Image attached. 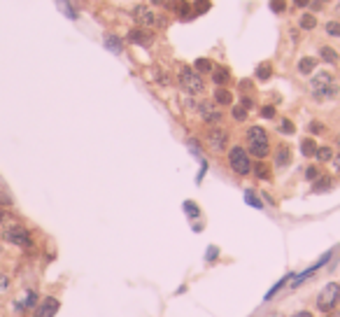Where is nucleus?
I'll list each match as a JSON object with an SVG mask.
<instances>
[{
    "label": "nucleus",
    "instance_id": "1",
    "mask_svg": "<svg viewBox=\"0 0 340 317\" xmlns=\"http://www.w3.org/2000/svg\"><path fill=\"white\" fill-rule=\"evenodd\" d=\"M310 91L317 101H331L340 93V84L336 82L333 72L319 70V72H315V77L310 79Z\"/></svg>",
    "mask_w": 340,
    "mask_h": 317
},
{
    "label": "nucleus",
    "instance_id": "2",
    "mask_svg": "<svg viewBox=\"0 0 340 317\" xmlns=\"http://www.w3.org/2000/svg\"><path fill=\"white\" fill-rule=\"evenodd\" d=\"M245 142H247L249 156H256L259 161H263L271 154V135L263 126H249L245 133Z\"/></svg>",
    "mask_w": 340,
    "mask_h": 317
},
{
    "label": "nucleus",
    "instance_id": "3",
    "mask_svg": "<svg viewBox=\"0 0 340 317\" xmlns=\"http://www.w3.org/2000/svg\"><path fill=\"white\" fill-rule=\"evenodd\" d=\"M228 166H231V170L235 173V175H249L254 163H252V159H249L247 149L235 145V147L228 149Z\"/></svg>",
    "mask_w": 340,
    "mask_h": 317
},
{
    "label": "nucleus",
    "instance_id": "4",
    "mask_svg": "<svg viewBox=\"0 0 340 317\" xmlns=\"http://www.w3.org/2000/svg\"><path fill=\"white\" fill-rule=\"evenodd\" d=\"M179 86H182L186 93H203L205 91L203 75L201 72H196L191 65H182V68H179Z\"/></svg>",
    "mask_w": 340,
    "mask_h": 317
},
{
    "label": "nucleus",
    "instance_id": "5",
    "mask_svg": "<svg viewBox=\"0 0 340 317\" xmlns=\"http://www.w3.org/2000/svg\"><path fill=\"white\" fill-rule=\"evenodd\" d=\"M2 238L7 240L9 245H16V248H31L33 245L31 231L23 224H7L2 229Z\"/></svg>",
    "mask_w": 340,
    "mask_h": 317
},
{
    "label": "nucleus",
    "instance_id": "6",
    "mask_svg": "<svg viewBox=\"0 0 340 317\" xmlns=\"http://www.w3.org/2000/svg\"><path fill=\"white\" fill-rule=\"evenodd\" d=\"M338 303H340V285L338 282H329L317 296V310L319 313H329V310L338 308Z\"/></svg>",
    "mask_w": 340,
    "mask_h": 317
},
{
    "label": "nucleus",
    "instance_id": "7",
    "mask_svg": "<svg viewBox=\"0 0 340 317\" xmlns=\"http://www.w3.org/2000/svg\"><path fill=\"white\" fill-rule=\"evenodd\" d=\"M205 142H208V147L212 152H224L226 145H228V133L224 128H219V126H210L205 131Z\"/></svg>",
    "mask_w": 340,
    "mask_h": 317
},
{
    "label": "nucleus",
    "instance_id": "8",
    "mask_svg": "<svg viewBox=\"0 0 340 317\" xmlns=\"http://www.w3.org/2000/svg\"><path fill=\"white\" fill-rule=\"evenodd\" d=\"M131 16H133V21L138 23V28H154L156 21H159L156 14H154V9L147 7V5H138V7H133Z\"/></svg>",
    "mask_w": 340,
    "mask_h": 317
},
{
    "label": "nucleus",
    "instance_id": "9",
    "mask_svg": "<svg viewBox=\"0 0 340 317\" xmlns=\"http://www.w3.org/2000/svg\"><path fill=\"white\" fill-rule=\"evenodd\" d=\"M198 112H201L203 122H205V124H210V126H215V124H219V122H222V112L217 110V105H215L212 101L201 103V108H198Z\"/></svg>",
    "mask_w": 340,
    "mask_h": 317
},
{
    "label": "nucleus",
    "instance_id": "10",
    "mask_svg": "<svg viewBox=\"0 0 340 317\" xmlns=\"http://www.w3.org/2000/svg\"><path fill=\"white\" fill-rule=\"evenodd\" d=\"M126 40L131 42V45H140V47H149L152 45V40H154V35L149 33V28H131L128 31V35H126Z\"/></svg>",
    "mask_w": 340,
    "mask_h": 317
},
{
    "label": "nucleus",
    "instance_id": "11",
    "mask_svg": "<svg viewBox=\"0 0 340 317\" xmlns=\"http://www.w3.org/2000/svg\"><path fill=\"white\" fill-rule=\"evenodd\" d=\"M58 308H61L58 299H54V296H47L45 301L35 308V317H54L56 313H58Z\"/></svg>",
    "mask_w": 340,
    "mask_h": 317
},
{
    "label": "nucleus",
    "instance_id": "12",
    "mask_svg": "<svg viewBox=\"0 0 340 317\" xmlns=\"http://www.w3.org/2000/svg\"><path fill=\"white\" fill-rule=\"evenodd\" d=\"M329 259H331V252H329V254H324V256H322V259H319V261H317V263H312V266H310L308 271H303V273H301V275H298V278H296V280H294V287H298V285H301V282H303V280H308V278H312V273H315V271H319V268H322V266H324V263H326V261H329Z\"/></svg>",
    "mask_w": 340,
    "mask_h": 317
},
{
    "label": "nucleus",
    "instance_id": "13",
    "mask_svg": "<svg viewBox=\"0 0 340 317\" xmlns=\"http://www.w3.org/2000/svg\"><path fill=\"white\" fill-rule=\"evenodd\" d=\"M289 163H291V149H289V145H280L278 152H275V166L284 168Z\"/></svg>",
    "mask_w": 340,
    "mask_h": 317
},
{
    "label": "nucleus",
    "instance_id": "14",
    "mask_svg": "<svg viewBox=\"0 0 340 317\" xmlns=\"http://www.w3.org/2000/svg\"><path fill=\"white\" fill-rule=\"evenodd\" d=\"M212 79H215L217 86H226L231 82V70L224 68V65H219V68H212Z\"/></svg>",
    "mask_w": 340,
    "mask_h": 317
},
{
    "label": "nucleus",
    "instance_id": "15",
    "mask_svg": "<svg viewBox=\"0 0 340 317\" xmlns=\"http://www.w3.org/2000/svg\"><path fill=\"white\" fill-rule=\"evenodd\" d=\"M319 59H322V61L324 63H329V65H336V63H338V52H336V49H333V47H329V45H322L319 47Z\"/></svg>",
    "mask_w": 340,
    "mask_h": 317
},
{
    "label": "nucleus",
    "instance_id": "16",
    "mask_svg": "<svg viewBox=\"0 0 340 317\" xmlns=\"http://www.w3.org/2000/svg\"><path fill=\"white\" fill-rule=\"evenodd\" d=\"M105 47H108L112 54H121V52H124V40L119 38V35L108 33V35H105Z\"/></svg>",
    "mask_w": 340,
    "mask_h": 317
},
{
    "label": "nucleus",
    "instance_id": "17",
    "mask_svg": "<svg viewBox=\"0 0 340 317\" xmlns=\"http://www.w3.org/2000/svg\"><path fill=\"white\" fill-rule=\"evenodd\" d=\"M296 68H298L301 75H310V72H315V68H317V59H315V56H303Z\"/></svg>",
    "mask_w": 340,
    "mask_h": 317
},
{
    "label": "nucleus",
    "instance_id": "18",
    "mask_svg": "<svg viewBox=\"0 0 340 317\" xmlns=\"http://www.w3.org/2000/svg\"><path fill=\"white\" fill-rule=\"evenodd\" d=\"M256 79H261V82H268L273 77V63L271 61H263L256 65V72H254Z\"/></svg>",
    "mask_w": 340,
    "mask_h": 317
},
{
    "label": "nucleus",
    "instance_id": "19",
    "mask_svg": "<svg viewBox=\"0 0 340 317\" xmlns=\"http://www.w3.org/2000/svg\"><path fill=\"white\" fill-rule=\"evenodd\" d=\"M298 28H301V31H315V28H317V16L310 14V12L301 14L298 16Z\"/></svg>",
    "mask_w": 340,
    "mask_h": 317
},
{
    "label": "nucleus",
    "instance_id": "20",
    "mask_svg": "<svg viewBox=\"0 0 340 317\" xmlns=\"http://www.w3.org/2000/svg\"><path fill=\"white\" fill-rule=\"evenodd\" d=\"M215 103L217 105H233V93L228 91V89H224V86H219L215 91Z\"/></svg>",
    "mask_w": 340,
    "mask_h": 317
},
{
    "label": "nucleus",
    "instance_id": "21",
    "mask_svg": "<svg viewBox=\"0 0 340 317\" xmlns=\"http://www.w3.org/2000/svg\"><path fill=\"white\" fill-rule=\"evenodd\" d=\"M252 173H254V175H256L259 180H271V178H273L271 168H268V163H263V161L254 163V166H252Z\"/></svg>",
    "mask_w": 340,
    "mask_h": 317
},
{
    "label": "nucleus",
    "instance_id": "22",
    "mask_svg": "<svg viewBox=\"0 0 340 317\" xmlns=\"http://www.w3.org/2000/svg\"><path fill=\"white\" fill-rule=\"evenodd\" d=\"M315 152H317V142L312 138H303L301 140V154L303 156H315Z\"/></svg>",
    "mask_w": 340,
    "mask_h": 317
},
{
    "label": "nucleus",
    "instance_id": "23",
    "mask_svg": "<svg viewBox=\"0 0 340 317\" xmlns=\"http://www.w3.org/2000/svg\"><path fill=\"white\" fill-rule=\"evenodd\" d=\"M331 187H333V180L329 178V175H319V178L315 180L312 189H315V191H329Z\"/></svg>",
    "mask_w": 340,
    "mask_h": 317
},
{
    "label": "nucleus",
    "instance_id": "24",
    "mask_svg": "<svg viewBox=\"0 0 340 317\" xmlns=\"http://www.w3.org/2000/svg\"><path fill=\"white\" fill-rule=\"evenodd\" d=\"M212 61L210 59H196V63H193V70L196 72H201V75H208V72H212Z\"/></svg>",
    "mask_w": 340,
    "mask_h": 317
},
{
    "label": "nucleus",
    "instance_id": "25",
    "mask_svg": "<svg viewBox=\"0 0 340 317\" xmlns=\"http://www.w3.org/2000/svg\"><path fill=\"white\" fill-rule=\"evenodd\" d=\"M247 112H249V110L245 108V105H233V108H231V115H233V119H235V122H245V119H247Z\"/></svg>",
    "mask_w": 340,
    "mask_h": 317
},
{
    "label": "nucleus",
    "instance_id": "26",
    "mask_svg": "<svg viewBox=\"0 0 340 317\" xmlns=\"http://www.w3.org/2000/svg\"><path fill=\"white\" fill-rule=\"evenodd\" d=\"M315 159H317V161H331L333 159V149L331 147H317V152H315Z\"/></svg>",
    "mask_w": 340,
    "mask_h": 317
},
{
    "label": "nucleus",
    "instance_id": "27",
    "mask_svg": "<svg viewBox=\"0 0 340 317\" xmlns=\"http://www.w3.org/2000/svg\"><path fill=\"white\" fill-rule=\"evenodd\" d=\"M294 131H296V126H294L291 119H282V122H280V133H284V135H294Z\"/></svg>",
    "mask_w": 340,
    "mask_h": 317
},
{
    "label": "nucleus",
    "instance_id": "28",
    "mask_svg": "<svg viewBox=\"0 0 340 317\" xmlns=\"http://www.w3.org/2000/svg\"><path fill=\"white\" fill-rule=\"evenodd\" d=\"M324 31L331 35V38H340V21H326Z\"/></svg>",
    "mask_w": 340,
    "mask_h": 317
},
{
    "label": "nucleus",
    "instance_id": "29",
    "mask_svg": "<svg viewBox=\"0 0 340 317\" xmlns=\"http://www.w3.org/2000/svg\"><path fill=\"white\" fill-rule=\"evenodd\" d=\"M271 9L275 12V14L286 12V0H271Z\"/></svg>",
    "mask_w": 340,
    "mask_h": 317
},
{
    "label": "nucleus",
    "instance_id": "30",
    "mask_svg": "<svg viewBox=\"0 0 340 317\" xmlns=\"http://www.w3.org/2000/svg\"><path fill=\"white\" fill-rule=\"evenodd\" d=\"M210 7V0H196L193 2V14H203Z\"/></svg>",
    "mask_w": 340,
    "mask_h": 317
},
{
    "label": "nucleus",
    "instance_id": "31",
    "mask_svg": "<svg viewBox=\"0 0 340 317\" xmlns=\"http://www.w3.org/2000/svg\"><path fill=\"white\" fill-rule=\"evenodd\" d=\"M261 117H263V119H275V108H273V105H263V108H261Z\"/></svg>",
    "mask_w": 340,
    "mask_h": 317
},
{
    "label": "nucleus",
    "instance_id": "32",
    "mask_svg": "<svg viewBox=\"0 0 340 317\" xmlns=\"http://www.w3.org/2000/svg\"><path fill=\"white\" fill-rule=\"evenodd\" d=\"M305 178L315 182V180L319 178V168H317V166H310V168H305Z\"/></svg>",
    "mask_w": 340,
    "mask_h": 317
},
{
    "label": "nucleus",
    "instance_id": "33",
    "mask_svg": "<svg viewBox=\"0 0 340 317\" xmlns=\"http://www.w3.org/2000/svg\"><path fill=\"white\" fill-rule=\"evenodd\" d=\"M7 289H9V278L2 271H0V294H5Z\"/></svg>",
    "mask_w": 340,
    "mask_h": 317
},
{
    "label": "nucleus",
    "instance_id": "34",
    "mask_svg": "<svg viewBox=\"0 0 340 317\" xmlns=\"http://www.w3.org/2000/svg\"><path fill=\"white\" fill-rule=\"evenodd\" d=\"M324 131H326V126L322 122H312L310 124V133H315V135H319V133H324Z\"/></svg>",
    "mask_w": 340,
    "mask_h": 317
},
{
    "label": "nucleus",
    "instance_id": "35",
    "mask_svg": "<svg viewBox=\"0 0 340 317\" xmlns=\"http://www.w3.org/2000/svg\"><path fill=\"white\" fill-rule=\"evenodd\" d=\"M245 201H247V203H252L254 208H263V205H261V201H259V198H256V196H254V193H252V191H247V193H245Z\"/></svg>",
    "mask_w": 340,
    "mask_h": 317
},
{
    "label": "nucleus",
    "instance_id": "36",
    "mask_svg": "<svg viewBox=\"0 0 340 317\" xmlns=\"http://www.w3.org/2000/svg\"><path fill=\"white\" fill-rule=\"evenodd\" d=\"M331 163H333V170H336V173L340 175V152H338V154H333Z\"/></svg>",
    "mask_w": 340,
    "mask_h": 317
},
{
    "label": "nucleus",
    "instance_id": "37",
    "mask_svg": "<svg viewBox=\"0 0 340 317\" xmlns=\"http://www.w3.org/2000/svg\"><path fill=\"white\" fill-rule=\"evenodd\" d=\"M294 5H296V7H310V0H294Z\"/></svg>",
    "mask_w": 340,
    "mask_h": 317
},
{
    "label": "nucleus",
    "instance_id": "38",
    "mask_svg": "<svg viewBox=\"0 0 340 317\" xmlns=\"http://www.w3.org/2000/svg\"><path fill=\"white\" fill-rule=\"evenodd\" d=\"M184 208H186V212H189V215H191V212H193V215H198V208H196V205H191V203H186Z\"/></svg>",
    "mask_w": 340,
    "mask_h": 317
},
{
    "label": "nucleus",
    "instance_id": "39",
    "mask_svg": "<svg viewBox=\"0 0 340 317\" xmlns=\"http://www.w3.org/2000/svg\"><path fill=\"white\" fill-rule=\"evenodd\" d=\"M291 317H312V313H308V310H298V313H294Z\"/></svg>",
    "mask_w": 340,
    "mask_h": 317
},
{
    "label": "nucleus",
    "instance_id": "40",
    "mask_svg": "<svg viewBox=\"0 0 340 317\" xmlns=\"http://www.w3.org/2000/svg\"><path fill=\"white\" fill-rule=\"evenodd\" d=\"M324 317H340V310L333 308V310H329V313H324Z\"/></svg>",
    "mask_w": 340,
    "mask_h": 317
},
{
    "label": "nucleus",
    "instance_id": "41",
    "mask_svg": "<svg viewBox=\"0 0 340 317\" xmlns=\"http://www.w3.org/2000/svg\"><path fill=\"white\" fill-rule=\"evenodd\" d=\"M5 219H7V212H5V210L0 208V224H2V222H5Z\"/></svg>",
    "mask_w": 340,
    "mask_h": 317
},
{
    "label": "nucleus",
    "instance_id": "42",
    "mask_svg": "<svg viewBox=\"0 0 340 317\" xmlns=\"http://www.w3.org/2000/svg\"><path fill=\"white\" fill-rule=\"evenodd\" d=\"M149 2H152V5H156V7H159V5H166V0H149Z\"/></svg>",
    "mask_w": 340,
    "mask_h": 317
},
{
    "label": "nucleus",
    "instance_id": "43",
    "mask_svg": "<svg viewBox=\"0 0 340 317\" xmlns=\"http://www.w3.org/2000/svg\"><path fill=\"white\" fill-rule=\"evenodd\" d=\"M336 145H338V147H340V135H338V138H336Z\"/></svg>",
    "mask_w": 340,
    "mask_h": 317
},
{
    "label": "nucleus",
    "instance_id": "44",
    "mask_svg": "<svg viewBox=\"0 0 340 317\" xmlns=\"http://www.w3.org/2000/svg\"><path fill=\"white\" fill-rule=\"evenodd\" d=\"M338 14H340V5H338Z\"/></svg>",
    "mask_w": 340,
    "mask_h": 317
},
{
    "label": "nucleus",
    "instance_id": "45",
    "mask_svg": "<svg viewBox=\"0 0 340 317\" xmlns=\"http://www.w3.org/2000/svg\"><path fill=\"white\" fill-rule=\"evenodd\" d=\"M0 317H2V313H0Z\"/></svg>",
    "mask_w": 340,
    "mask_h": 317
}]
</instances>
